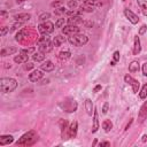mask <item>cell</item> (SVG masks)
Returning a JSON list of instances; mask_svg holds the SVG:
<instances>
[{"label":"cell","mask_w":147,"mask_h":147,"mask_svg":"<svg viewBox=\"0 0 147 147\" xmlns=\"http://www.w3.org/2000/svg\"><path fill=\"white\" fill-rule=\"evenodd\" d=\"M41 70H42V71H46V72L53 71V70H54V64H53V62L49 61V60L45 61V62L41 64Z\"/></svg>","instance_id":"16"},{"label":"cell","mask_w":147,"mask_h":147,"mask_svg":"<svg viewBox=\"0 0 147 147\" xmlns=\"http://www.w3.org/2000/svg\"><path fill=\"white\" fill-rule=\"evenodd\" d=\"M53 47H54L53 41H48V42H45V44L39 45V52H41V53H45V54H46V53L51 52Z\"/></svg>","instance_id":"12"},{"label":"cell","mask_w":147,"mask_h":147,"mask_svg":"<svg viewBox=\"0 0 147 147\" xmlns=\"http://www.w3.org/2000/svg\"><path fill=\"white\" fill-rule=\"evenodd\" d=\"M77 129H78V123L76 121H74L70 126L68 127V137L69 138H75L77 134Z\"/></svg>","instance_id":"10"},{"label":"cell","mask_w":147,"mask_h":147,"mask_svg":"<svg viewBox=\"0 0 147 147\" xmlns=\"http://www.w3.org/2000/svg\"><path fill=\"white\" fill-rule=\"evenodd\" d=\"M48 41H51V37L48 34H44V36H41L40 38L37 39V45L39 46V45L45 44V42H48Z\"/></svg>","instance_id":"26"},{"label":"cell","mask_w":147,"mask_h":147,"mask_svg":"<svg viewBox=\"0 0 147 147\" xmlns=\"http://www.w3.org/2000/svg\"><path fill=\"white\" fill-rule=\"evenodd\" d=\"M79 9L82 10V11H86V13H91V11H93L94 10V7H92V6H90L88 3H86V2H83L80 6H79Z\"/></svg>","instance_id":"24"},{"label":"cell","mask_w":147,"mask_h":147,"mask_svg":"<svg viewBox=\"0 0 147 147\" xmlns=\"http://www.w3.org/2000/svg\"><path fill=\"white\" fill-rule=\"evenodd\" d=\"M22 24H23V23H21V22H16V23H15V24L13 25V28H11V31L16 30V29H17V28H20V26H21Z\"/></svg>","instance_id":"44"},{"label":"cell","mask_w":147,"mask_h":147,"mask_svg":"<svg viewBox=\"0 0 147 147\" xmlns=\"http://www.w3.org/2000/svg\"><path fill=\"white\" fill-rule=\"evenodd\" d=\"M59 124H60V127H61V136L64 139V131L68 130V127H67V121L65 119H60Z\"/></svg>","instance_id":"29"},{"label":"cell","mask_w":147,"mask_h":147,"mask_svg":"<svg viewBox=\"0 0 147 147\" xmlns=\"http://www.w3.org/2000/svg\"><path fill=\"white\" fill-rule=\"evenodd\" d=\"M139 96L141 98V99H145L146 96H147V83L142 86V88H141V91L139 92Z\"/></svg>","instance_id":"30"},{"label":"cell","mask_w":147,"mask_h":147,"mask_svg":"<svg viewBox=\"0 0 147 147\" xmlns=\"http://www.w3.org/2000/svg\"><path fill=\"white\" fill-rule=\"evenodd\" d=\"M64 26V18H59L55 22V28H63Z\"/></svg>","instance_id":"33"},{"label":"cell","mask_w":147,"mask_h":147,"mask_svg":"<svg viewBox=\"0 0 147 147\" xmlns=\"http://www.w3.org/2000/svg\"><path fill=\"white\" fill-rule=\"evenodd\" d=\"M38 30L40 33L42 34H49L54 31V24L49 21H46V22H42L38 25Z\"/></svg>","instance_id":"5"},{"label":"cell","mask_w":147,"mask_h":147,"mask_svg":"<svg viewBox=\"0 0 147 147\" xmlns=\"http://www.w3.org/2000/svg\"><path fill=\"white\" fill-rule=\"evenodd\" d=\"M17 87V82L14 78L7 77V78H1L0 79V88L1 92L3 93H10Z\"/></svg>","instance_id":"2"},{"label":"cell","mask_w":147,"mask_h":147,"mask_svg":"<svg viewBox=\"0 0 147 147\" xmlns=\"http://www.w3.org/2000/svg\"><path fill=\"white\" fill-rule=\"evenodd\" d=\"M24 70H30V69H32L33 68V63H31V62H25V64H24Z\"/></svg>","instance_id":"38"},{"label":"cell","mask_w":147,"mask_h":147,"mask_svg":"<svg viewBox=\"0 0 147 147\" xmlns=\"http://www.w3.org/2000/svg\"><path fill=\"white\" fill-rule=\"evenodd\" d=\"M14 141V138L13 136L10 134H5V136H1L0 137V146H5V145H9Z\"/></svg>","instance_id":"15"},{"label":"cell","mask_w":147,"mask_h":147,"mask_svg":"<svg viewBox=\"0 0 147 147\" xmlns=\"http://www.w3.org/2000/svg\"><path fill=\"white\" fill-rule=\"evenodd\" d=\"M124 15H125V17L132 23V24H137L138 22H139V17L133 13V11H131L130 9H124Z\"/></svg>","instance_id":"8"},{"label":"cell","mask_w":147,"mask_h":147,"mask_svg":"<svg viewBox=\"0 0 147 147\" xmlns=\"http://www.w3.org/2000/svg\"><path fill=\"white\" fill-rule=\"evenodd\" d=\"M102 113H103V114H107V113H108V103H107V102L103 105V108H102Z\"/></svg>","instance_id":"45"},{"label":"cell","mask_w":147,"mask_h":147,"mask_svg":"<svg viewBox=\"0 0 147 147\" xmlns=\"http://www.w3.org/2000/svg\"><path fill=\"white\" fill-rule=\"evenodd\" d=\"M28 60H29V56H28V54H24V53H20L18 55H16L14 57V61L16 63H25V62H28Z\"/></svg>","instance_id":"18"},{"label":"cell","mask_w":147,"mask_h":147,"mask_svg":"<svg viewBox=\"0 0 147 147\" xmlns=\"http://www.w3.org/2000/svg\"><path fill=\"white\" fill-rule=\"evenodd\" d=\"M85 110H86L87 115H92L93 111H94V106H93V103H92V101L90 99L85 100Z\"/></svg>","instance_id":"19"},{"label":"cell","mask_w":147,"mask_h":147,"mask_svg":"<svg viewBox=\"0 0 147 147\" xmlns=\"http://www.w3.org/2000/svg\"><path fill=\"white\" fill-rule=\"evenodd\" d=\"M60 106H61L65 111H68V113L76 111V109H77V102H76L74 99H71V98H67L63 102L60 103Z\"/></svg>","instance_id":"4"},{"label":"cell","mask_w":147,"mask_h":147,"mask_svg":"<svg viewBox=\"0 0 147 147\" xmlns=\"http://www.w3.org/2000/svg\"><path fill=\"white\" fill-rule=\"evenodd\" d=\"M87 41H88V38L85 34L76 33V34L69 37V42L71 45H74V46H77V47H80V46L87 44Z\"/></svg>","instance_id":"3"},{"label":"cell","mask_w":147,"mask_h":147,"mask_svg":"<svg viewBox=\"0 0 147 147\" xmlns=\"http://www.w3.org/2000/svg\"><path fill=\"white\" fill-rule=\"evenodd\" d=\"M67 23L68 24H71V25H77V24H80L83 23V18L77 15V16H70L67 18Z\"/></svg>","instance_id":"13"},{"label":"cell","mask_w":147,"mask_h":147,"mask_svg":"<svg viewBox=\"0 0 147 147\" xmlns=\"http://www.w3.org/2000/svg\"><path fill=\"white\" fill-rule=\"evenodd\" d=\"M113 59H114V61H119V52L118 51H116V52H114V54H113Z\"/></svg>","instance_id":"41"},{"label":"cell","mask_w":147,"mask_h":147,"mask_svg":"<svg viewBox=\"0 0 147 147\" xmlns=\"http://www.w3.org/2000/svg\"><path fill=\"white\" fill-rule=\"evenodd\" d=\"M42 75L44 74H42L41 70H33L31 74H29V80L36 83V82H38L42 78Z\"/></svg>","instance_id":"9"},{"label":"cell","mask_w":147,"mask_h":147,"mask_svg":"<svg viewBox=\"0 0 147 147\" xmlns=\"http://www.w3.org/2000/svg\"><path fill=\"white\" fill-rule=\"evenodd\" d=\"M142 74H144V76H147V62H145L144 64H142Z\"/></svg>","instance_id":"43"},{"label":"cell","mask_w":147,"mask_h":147,"mask_svg":"<svg viewBox=\"0 0 147 147\" xmlns=\"http://www.w3.org/2000/svg\"><path fill=\"white\" fill-rule=\"evenodd\" d=\"M100 90H101V85H96V86L94 87L93 92H98V91H100Z\"/></svg>","instance_id":"46"},{"label":"cell","mask_w":147,"mask_h":147,"mask_svg":"<svg viewBox=\"0 0 147 147\" xmlns=\"http://www.w3.org/2000/svg\"><path fill=\"white\" fill-rule=\"evenodd\" d=\"M146 140H147V136H144L142 137V141H146Z\"/></svg>","instance_id":"48"},{"label":"cell","mask_w":147,"mask_h":147,"mask_svg":"<svg viewBox=\"0 0 147 147\" xmlns=\"http://www.w3.org/2000/svg\"><path fill=\"white\" fill-rule=\"evenodd\" d=\"M13 17H14V20H15L16 22L24 23V22H26V21H29V20H30L31 15H30V14H28V13H21V14H16V15H14Z\"/></svg>","instance_id":"11"},{"label":"cell","mask_w":147,"mask_h":147,"mask_svg":"<svg viewBox=\"0 0 147 147\" xmlns=\"http://www.w3.org/2000/svg\"><path fill=\"white\" fill-rule=\"evenodd\" d=\"M32 59H33V61H37V62L44 61V59H45V53H41V52L34 53V54L32 55Z\"/></svg>","instance_id":"27"},{"label":"cell","mask_w":147,"mask_h":147,"mask_svg":"<svg viewBox=\"0 0 147 147\" xmlns=\"http://www.w3.org/2000/svg\"><path fill=\"white\" fill-rule=\"evenodd\" d=\"M16 51H17V49H16L15 47H5V48L1 49L0 54H1V56H7V55H11V54H14Z\"/></svg>","instance_id":"20"},{"label":"cell","mask_w":147,"mask_h":147,"mask_svg":"<svg viewBox=\"0 0 147 147\" xmlns=\"http://www.w3.org/2000/svg\"><path fill=\"white\" fill-rule=\"evenodd\" d=\"M124 80H125V83H127L129 85L132 86V90H133L134 93H138V91H139V82L137 79L132 78L130 75H125L124 76Z\"/></svg>","instance_id":"7"},{"label":"cell","mask_w":147,"mask_h":147,"mask_svg":"<svg viewBox=\"0 0 147 147\" xmlns=\"http://www.w3.org/2000/svg\"><path fill=\"white\" fill-rule=\"evenodd\" d=\"M64 42H65V38H64L63 36H61V34H57V36L53 39V44H54L55 47H59V46H61V45L64 44Z\"/></svg>","instance_id":"21"},{"label":"cell","mask_w":147,"mask_h":147,"mask_svg":"<svg viewBox=\"0 0 147 147\" xmlns=\"http://www.w3.org/2000/svg\"><path fill=\"white\" fill-rule=\"evenodd\" d=\"M77 6H78V3H77L76 0H69V1H68V7H69V8L75 9Z\"/></svg>","instance_id":"35"},{"label":"cell","mask_w":147,"mask_h":147,"mask_svg":"<svg viewBox=\"0 0 147 147\" xmlns=\"http://www.w3.org/2000/svg\"><path fill=\"white\" fill-rule=\"evenodd\" d=\"M79 32V28L77 25H71V24H68V25H64L62 28V33L65 34V36H74L76 33Z\"/></svg>","instance_id":"6"},{"label":"cell","mask_w":147,"mask_h":147,"mask_svg":"<svg viewBox=\"0 0 147 147\" xmlns=\"http://www.w3.org/2000/svg\"><path fill=\"white\" fill-rule=\"evenodd\" d=\"M49 17H51V14H49V13H42V14L39 15V21H44V22H46Z\"/></svg>","instance_id":"31"},{"label":"cell","mask_w":147,"mask_h":147,"mask_svg":"<svg viewBox=\"0 0 147 147\" xmlns=\"http://www.w3.org/2000/svg\"><path fill=\"white\" fill-rule=\"evenodd\" d=\"M70 57H71L70 51H61V52L59 53V59H60L61 61L68 60V59H70Z\"/></svg>","instance_id":"23"},{"label":"cell","mask_w":147,"mask_h":147,"mask_svg":"<svg viewBox=\"0 0 147 147\" xmlns=\"http://www.w3.org/2000/svg\"><path fill=\"white\" fill-rule=\"evenodd\" d=\"M38 140V134L36 131L31 130L26 133H24L17 141H16V145L17 146H31L33 145L36 141Z\"/></svg>","instance_id":"1"},{"label":"cell","mask_w":147,"mask_h":147,"mask_svg":"<svg viewBox=\"0 0 147 147\" xmlns=\"http://www.w3.org/2000/svg\"><path fill=\"white\" fill-rule=\"evenodd\" d=\"M146 30H147V25H141V28L139 29V34H144L145 32H146Z\"/></svg>","instance_id":"42"},{"label":"cell","mask_w":147,"mask_h":147,"mask_svg":"<svg viewBox=\"0 0 147 147\" xmlns=\"http://www.w3.org/2000/svg\"><path fill=\"white\" fill-rule=\"evenodd\" d=\"M137 3L139 6V8L141 9L142 14L145 16H147V0H137Z\"/></svg>","instance_id":"22"},{"label":"cell","mask_w":147,"mask_h":147,"mask_svg":"<svg viewBox=\"0 0 147 147\" xmlns=\"http://www.w3.org/2000/svg\"><path fill=\"white\" fill-rule=\"evenodd\" d=\"M0 16H1V18L6 20V18L9 17V14H8L7 11H5V10H0Z\"/></svg>","instance_id":"40"},{"label":"cell","mask_w":147,"mask_h":147,"mask_svg":"<svg viewBox=\"0 0 147 147\" xmlns=\"http://www.w3.org/2000/svg\"><path fill=\"white\" fill-rule=\"evenodd\" d=\"M24 32H25L24 30H21L20 32H17V33H16V37H15V39H16L17 41H21V40H22V38H23Z\"/></svg>","instance_id":"36"},{"label":"cell","mask_w":147,"mask_h":147,"mask_svg":"<svg viewBox=\"0 0 147 147\" xmlns=\"http://www.w3.org/2000/svg\"><path fill=\"white\" fill-rule=\"evenodd\" d=\"M99 129V116H98V111L96 109L94 108V111H93V126H92V132H96Z\"/></svg>","instance_id":"17"},{"label":"cell","mask_w":147,"mask_h":147,"mask_svg":"<svg viewBox=\"0 0 147 147\" xmlns=\"http://www.w3.org/2000/svg\"><path fill=\"white\" fill-rule=\"evenodd\" d=\"M9 31V28L8 26H2L1 28V31H0V34H1V37H3V36H6V33Z\"/></svg>","instance_id":"37"},{"label":"cell","mask_w":147,"mask_h":147,"mask_svg":"<svg viewBox=\"0 0 147 147\" xmlns=\"http://www.w3.org/2000/svg\"><path fill=\"white\" fill-rule=\"evenodd\" d=\"M34 52V47H30V48H22L20 51V53H24V54H30Z\"/></svg>","instance_id":"34"},{"label":"cell","mask_w":147,"mask_h":147,"mask_svg":"<svg viewBox=\"0 0 147 147\" xmlns=\"http://www.w3.org/2000/svg\"><path fill=\"white\" fill-rule=\"evenodd\" d=\"M141 51V46H140V39L138 36H134V40H133V54L134 55H138Z\"/></svg>","instance_id":"14"},{"label":"cell","mask_w":147,"mask_h":147,"mask_svg":"<svg viewBox=\"0 0 147 147\" xmlns=\"http://www.w3.org/2000/svg\"><path fill=\"white\" fill-rule=\"evenodd\" d=\"M23 1H25V0H16V2H23Z\"/></svg>","instance_id":"50"},{"label":"cell","mask_w":147,"mask_h":147,"mask_svg":"<svg viewBox=\"0 0 147 147\" xmlns=\"http://www.w3.org/2000/svg\"><path fill=\"white\" fill-rule=\"evenodd\" d=\"M67 11H68V10H67L65 8H63V7H60V8H56V9L54 10V13H55L56 15H62V14L64 15V14H67Z\"/></svg>","instance_id":"32"},{"label":"cell","mask_w":147,"mask_h":147,"mask_svg":"<svg viewBox=\"0 0 147 147\" xmlns=\"http://www.w3.org/2000/svg\"><path fill=\"white\" fill-rule=\"evenodd\" d=\"M113 127V123L109 121V119H105L103 123H102V129L106 131V132H109Z\"/></svg>","instance_id":"28"},{"label":"cell","mask_w":147,"mask_h":147,"mask_svg":"<svg viewBox=\"0 0 147 147\" xmlns=\"http://www.w3.org/2000/svg\"><path fill=\"white\" fill-rule=\"evenodd\" d=\"M100 146H110V144H109L108 141H105V142H101Z\"/></svg>","instance_id":"47"},{"label":"cell","mask_w":147,"mask_h":147,"mask_svg":"<svg viewBox=\"0 0 147 147\" xmlns=\"http://www.w3.org/2000/svg\"><path fill=\"white\" fill-rule=\"evenodd\" d=\"M62 3H63V0H56V1L52 2V3H51V6H52L53 8H54V7L56 8V7H59L60 5H62Z\"/></svg>","instance_id":"39"},{"label":"cell","mask_w":147,"mask_h":147,"mask_svg":"<svg viewBox=\"0 0 147 147\" xmlns=\"http://www.w3.org/2000/svg\"><path fill=\"white\" fill-rule=\"evenodd\" d=\"M115 62H116V61H111V62H110V65H115Z\"/></svg>","instance_id":"49"},{"label":"cell","mask_w":147,"mask_h":147,"mask_svg":"<svg viewBox=\"0 0 147 147\" xmlns=\"http://www.w3.org/2000/svg\"><path fill=\"white\" fill-rule=\"evenodd\" d=\"M139 70V62L138 61H132L129 64V71L130 72H137Z\"/></svg>","instance_id":"25"}]
</instances>
